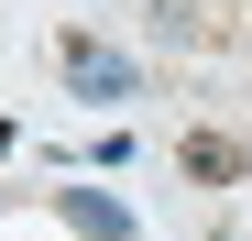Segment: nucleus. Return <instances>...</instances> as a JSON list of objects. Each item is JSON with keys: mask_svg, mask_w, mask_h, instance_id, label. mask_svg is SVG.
I'll return each mask as SVG.
<instances>
[{"mask_svg": "<svg viewBox=\"0 0 252 241\" xmlns=\"http://www.w3.org/2000/svg\"><path fill=\"white\" fill-rule=\"evenodd\" d=\"M55 66H66V88H77V99H132V55H110L99 33H66Z\"/></svg>", "mask_w": 252, "mask_h": 241, "instance_id": "obj_1", "label": "nucleus"}, {"mask_svg": "<svg viewBox=\"0 0 252 241\" xmlns=\"http://www.w3.org/2000/svg\"><path fill=\"white\" fill-rule=\"evenodd\" d=\"M55 209H66V230H88V241H132V209H121V197H99V186H66Z\"/></svg>", "mask_w": 252, "mask_h": 241, "instance_id": "obj_2", "label": "nucleus"}, {"mask_svg": "<svg viewBox=\"0 0 252 241\" xmlns=\"http://www.w3.org/2000/svg\"><path fill=\"white\" fill-rule=\"evenodd\" d=\"M187 176H197V186H230V176H241V143H220V132H187Z\"/></svg>", "mask_w": 252, "mask_h": 241, "instance_id": "obj_3", "label": "nucleus"}, {"mask_svg": "<svg viewBox=\"0 0 252 241\" xmlns=\"http://www.w3.org/2000/svg\"><path fill=\"white\" fill-rule=\"evenodd\" d=\"M0 153H11V120H0Z\"/></svg>", "mask_w": 252, "mask_h": 241, "instance_id": "obj_4", "label": "nucleus"}]
</instances>
